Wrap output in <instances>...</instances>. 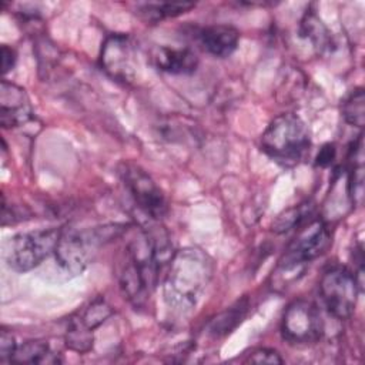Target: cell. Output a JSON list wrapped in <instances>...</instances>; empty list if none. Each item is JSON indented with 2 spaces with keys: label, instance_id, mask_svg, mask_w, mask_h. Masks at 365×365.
I'll list each match as a JSON object with an SVG mask.
<instances>
[{
  "label": "cell",
  "instance_id": "obj_23",
  "mask_svg": "<svg viewBox=\"0 0 365 365\" xmlns=\"http://www.w3.org/2000/svg\"><path fill=\"white\" fill-rule=\"evenodd\" d=\"M16 348H17V344L14 341V336L9 331L1 329V335H0V361L1 362H6V361L10 362Z\"/></svg>",
  "mask_w": 365,
  "mask_h": 365
},
{
  "label": "cell",
  "instance_id": "obj_12",
  "mask_svg": "<svg viewBox=\"0 0 365 365\" xmlns=\"http://www.w3.org/2000/svg\"><path fill=\"white\" fill-rule=\"evenodd\" d=\"M153 64L170 74H191L198 66L195 53L187 47H155L151 53Z\"/></svg>",
  "mask_w": 365,
  "mask_h": 365
},
{
  "label": "cell",
  "instance_id": "obj_22",
  "mask_svg": "<svg viewBox=\"0 0 365 365\" xmlns=\"http://www.w3.org/2000/svg\"><path fill=\"white\" fill-rule=\"evenodd\" d=\"M247 362L251 364H282V358L279 356V354L275 349H269V348H258L255 351L251 352L250 358L247 359Z\"/></svg>",
  "mask_w": 365,
  "mask_h": 365
},
{
  "label": "cell",
  "instance_id": "obj_6",
  "mask_svg": "<svg viewBox=\"0 0 365 365\" xmlns=\"http://www.w3.org/2000/svg\"><path fill=\"white\" fill-rule=\"evenodd\" d=\"M118 175L145 217L160 221L167 214L168 207L163 191L141 167L124 161L118 165Z\"/></svg>",
  "mask_w": 365,
  "mask_h": 365
},
{
  "label": "cell",
  "instance_id": "obj_20",
  "mask_svg": "<svg viewBox=\"0 0 365 365\" xmlns=\"http://www.w3.org/2000/svg\"><path fill=\"white\" fill-rule=\"evenodd\" d=\"M311 210L312 205H309V202H304L285 210L282 214L277 217L275 222L272 224V230L281 234L301 225V222L311 214Z\"/></svg>",
  "mask_w": 365,
  "mask_h": 365
},
{
  "label": "cell",
  "instance_id": "obj_17",
  "mask_svg": "<svg viewBox=\"0 0 365 365\" xmlns=\"http://www.w3.org/2000/svg\"><path fill=\"white\" fill-rule=\"evenodd\" d=\"M195 4L182 1V3H144L138 7V13L147 21H158L168 17H175L192 9Z\"/></svg>",
  "mask_w": 365,
  "mask_h": 365
},
{
  "label": "cell",
  "instance_id": "obj_1",
  "mask_svg": "<svg viewBox=\"0 0 365 365\" xmlns=\"http://www.w3.org/2000/svg\"><path fill=\"white\" fill-rule=\"evenodd\" d=\"M211 258L198 248L177 251L170 259V269L164 281V299L178 312L195 307L212 277Z\"/></svg>",
  "mask_w": 365,
  "mask_h": 365
},
{
  "label": "cell",
  "instance_id": "obj_2",
  "mask_svg": "<svg viewBox=\"0 0 365 365\" xmlns=\"http://www.w3.org/2000/svg\"><path fill=\"white\" fill-rule=\"evenodd\" d=\"M124 231V224L61 231L54 250L56 259L64 272L77 275L91 264L100 247L115 240Z\"/></svg>",
  "mask_w": 365,
  "mask_h": 365
},
{
  "label": "cell",
  "instance_id": "obj_3",
  "mask_svg": "<svg viewBox=\"0 0 365 365\" xmlns=\"http://www.w3.org/2000/svg\"><path fill=\"white\" fill-rule=\"evenodd\" d=\"M311 145L309 133L294 113L277 115L261 135L262 151L277 163L291 167L299 163Z\"/></svg>",
  "mask_w": 365,
  "mask_h": 365
},
{
  "label": "cell",
  "instance_id": "obj_16",
  "mask_svg": "<svg viewBox=\"0 0 365 365\" xmlns=\"http://www.w3.org/2000/svg\"><path fill=\"white\" fill-rule=\"evenodd\" d=\"M248 309V299L242 298L241 301H237L232 307L217 315L208 327V331L214 336H222L231 332L245 317V312Z\"/></svg>",
  "mask_w": 365,
  "mask_h": 365
},
{
  "label": "cell",
  "instance_id": "obj_25",
  "mask_svg": "<svg viewBox=\"0 0 365 365\" xmlns=\"http://www.w3.org/2000/svg\"><path fill=\"white\" fill-rule=\"evenodd\" d=\"M335 155V147L332 144H327L321 148V151L318 153V157H317V165H321V167H325L328 165L332 158Z\"/></svg>",
  "mask_w": 365,
  "mask_h": 365
},
{
  "label": "cell",
  "instance_id": "obj_11",
  "mask_svg": "<svg viewBox=\"0 0 365 365\" xmlns=\"http://www.w3.org/2000/svg\"><path fill=\"white\" fill-rule=\"evenodd\" d=\"M201 47L211 56L225 58L231 56L240 40V33L228 24H214L201 29L197 34Z\"/></svg>",
  "mask_w": 365,
  "mask_h": 365
},
{
  "label": "cell",
  "instance_id": "obj_21",
  "mask_svg": "<svg viewBox=\"0 0 365 365\" xmlns=\"http://www.w3.org/2000/svg\"><path fill=\"white\" fill-rule=\"evenodd\" d=\"M111 314L113 311L110 305H107V302L103 298H97L90 304L88 308H86V311L80 315V318L90 329H94L98 325H101Z\"/></svg>",
  "mask_w": 365,
  "mask_h": 365
},
{
  "label": "cell",
  "instance_id": "obj_8",
  "mask_svg": "<svg viewBox=\"0 0 365 365\" xmlns=\"http://www.w3.org/2000/svg\"><path fill=\"white\" fill-rule=\"evenodd\" d=\"M329 241L331 235L327 224L321 218L312 220L291 241L279 261V267L284 271H291L311 262L328 248Z\"/></svg>",
  "mask_w": 365,
  "mask_h": 365
},
{
  "label": "cell",
  "instance_id": "obj_4",
  "mask_svg": "<svg viewBox=\"0 0 365 365\" xmlns=\"http://www.w3.org/2000/svg\"><path fill=\"white\" fill-rule=\"evenodd\" d=\"M61 231L57 228H41L14 235L7 250V264L17 272H26L40 265L54 252Z\"/></svg>",
  "mask_w": 365,
  "mask_h": 365
},
{
  "label": "cell",
  "instance_id": "obj_19",
  "mask_svg": "<svg viewBox=\"0 0 365 365\" xmlns=\"http://www.w3.org/2000/svg\"><path fill=\"white\" fill-rule=\"evenodd\" d=\"M344 120L355 127L362 128L365 123V96L362 88L352 90L341 104Z\"/></svg>",
  "mask_w": 365,
  "mask_h": 365
},
{
  "label": "cell",
  "instance_id": "obj_10",
  "mask_svg": "<svg viewBox=\"0 0 365 365\" xmlns=\"http://www.w3.org/2000/svg\"><path fill=\"white\" fill-rule=\"evenodd\" d=\"M31 115L33 110L26 90L3 80L0 87V124L4 128L19 127L27 123Z\"/></svg>",
  "mask_w": 365,
  "mask_h": 365
},
{
  "label": "cell",
  "instance_id": "obj_13",
  "mask_svg": "<svg viewBox=\"0 0 365 365\" xmlns=\"http://www.w3.org/2000/svg\"><path fill=\"white\" fill-rule=\"evenodd\" d=\"M362 134L352 143L348 155V195L352 204L359 205L364 198V150Z\"/></svg>",
  "mask_w": 365,
  "mask_h": 365
},
{
  "label": "cell",
  "instance_id": "obj_14",
  "mask_svg": "<svg viewBox=\"0 0 365 365\" xmlns=\"http://www.w3.org/2000/svg\"><path fill=\"white\" fill-rule=\"evenodd\" d=\"M10 362L19 364H57L61 362L58 354H54L46 341H26L17 346Z\"/></svg>",
  "mask_w": 365,
  "mask_h": 365
},
{
  "label": "cell",
  "instance_id": "obj_5",
  "mask_svg": "<svg viewBox=\"0 0 365 365\" xmlns=\"http://www.w3.org/2000/svg\"><path fill=\"white\" fill-rule=\"evenodd\" d=\"M358 278L341 265L329 267L319 279V294L327 311L338 318L346 319L352 315L358 299Z\"/></svg>",
  "mask_w": 365,
  "mask_h": 365
},
{
  "label": "cell",
  "instance_id": "obj_9",
  "mask_svg": "<svg viewBox=\"0 0 365 365\" xmlns=\"http://www.w3.org/2000/svg\"><path fill=\"white\" fill-rule=\"evenodd\" d=\"M137 47L127 34H110L101 47L100 64L104 71L118 81H133L137 76Z\"/></svg>",
  "mask_w": 365,
  "mask_h": 365
},
{
  "label": "cell",
  "instance_id": "obj_18",
  "mask_svg": "<svg viewBox=\"0 0 365 365\" xmlns=\"http://www.w3.org/2000/svg\"><path fill=\"white\" fill-rule=\"evenodd\" d=\"M67 348L76 352H87L93 346V329H90L80 317L73 318L67 327L66 332Z\"/></svg>",
  "mask_w": 365,
  "mask_h": 365
},
{
  "label": "cell",
  "instance_id": "obj_7",
  "mask_svg": "<svg viewBox=\"0 0 365 365\" xmlns=\"http://www.w3.org/2000/svg\"><path fill=\"white\" fill-rule=\"evenodd\" d=\"M281 332L289 344L307 345L317 342L324 332V322L317 305L307 299L291 302L282 315Z\"/></svg>",
  "mask_w": 365,
  "mask_h": 365
},
{
  "label": "cell",
  "instance_id": "obj_15",
  "mask_svg": "<svg viewBox=\"0 0 365 365\" xmlns=\"http://www.w3.org/2000/svg\"><path fill=\"white\" fill-rule=\"evenodd\" d=\"M299 33H301V37L308 40L311 46L315 47L318 51L327 50L331 44V34L325 27V24L315 14V11L305 13V16L301 20Z\"/></svg>",
  "mask_w": 365,
  "mask_h": 365
},
{
  "label": "cell",
  "instance_id": "obj_24",
  "mask_svg": "<svg viewBox=\"0 0 365 365\" xmlns=\"http://www.w3.org/2000/svg\"><path fill=\"white\" fill-rule=\"evenodd\" d=\"M16 60H17L16 51L11 47L3 44L1 46V71H3V74H7L14 67Z\"/></svg>",
  "mask_w": 365,
  "mask_h": 365
}]
</instances>
